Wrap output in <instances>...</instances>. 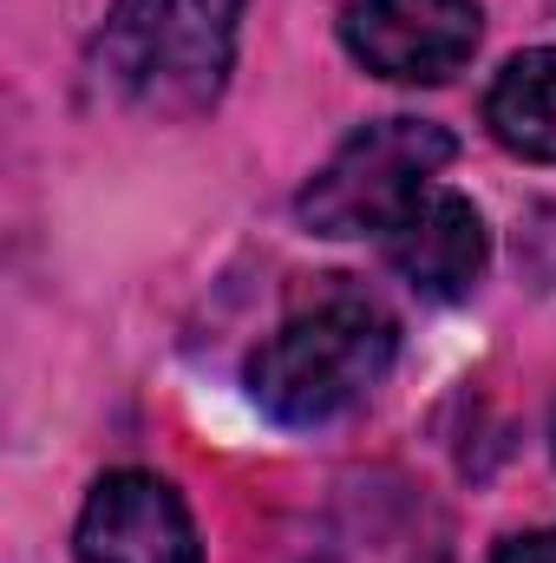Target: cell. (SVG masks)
Instances as JSON below:
<instances>
[{"label": "cell", "instance_id": "cell-1", "mask_svg": "<svg viewBox=\"0 0 556 563\" xmlns=\"http://www.w3.org/2000/svg\"><path fill=\"white\" fill-rule=\"evenodd\" d=\"M249 0H112L92 79L151 119H197L223 99Z\"/></svg>", "mask_w": 556, "mask_h": 563}, {"label": "cell", "instance_id": "cell-2", "mask_svg": "<svg viewBox=\"0 0 556 563\" xmlns=\"http://www.w3.org/2000/svg\"><path fill=\"white\" fill-rule=\"evenodd\" d=\"M400 354V328L367 295H334L281 321L249 354V394L281 426H327L360 407Z\"/></svg>", "mask_w": 556, "mask_h": 563}, {"label": "cell", "instance_id": "cell-3", "mask_svg": "<svg viewBox=\"0 0 556 563\" xmlns=\"http://www.w3.org/2000/svg\"><path fill=\"white\" fill-rule=\"evenodd\" d=\"M452 157L458 144L432 119H374L301 184L294 217L314 236H387Z\"/></svg>", "mask_w": 556, "mask_h": 563}, {"label": "cell", "instance_id": "cell-4", "mask_svg": "<svg viewBox=\"0 0 556 563\" xmlns=\"http://www.w3.org/2000/svg\"><path fill=\"white\" fill-rule=\"evenodd\" d=\"M485 40L478 0H354L341 13V46L400 86H445Z\"/></svg>", "mask_w": 556, "mask_h": 563}, {"label": "cell", "instance_id": "cell-5", "mask_svg": "<svg viewBox=\"0 0 556 563\" xmlns=\"http://www.w3.org/2000/svg\"><path fill=\"white\" fill-rule=\"evenodd\" d=\"M79 563H197V525L157 472H105L73 531Z\"/></svg>", "mask_w": 556, "mask_h": 563}, {"label": "cell", "instance_id": "cell-6", "mask_svg": "<svg viewBox=\"0 0 556 563\" xmlns=\"http://www.w3.org/2000/svg\"><path fill=\"white\" fill-rule=\"evenodd\" d=\"M387 263L425 301H458V295L478 288L485 263H491V230L471 210V197L432 184V190H419L413 203H407V217L387 230Z\"/></svg>", "mask_w": 556, "mask_h": 563}, {"label": "cell", "instance_id": "cell-7", "mask_svg": "<svg viewBox=\"0 0 556 563\" xmlns=\"http://www.w3.org/2000/svg\"><path fill=\"white\" fill-rule=\"evenodd\" d=\"M491 139L531 164H556V46H531L504 59V73L485 92Z\"/></svg>", "mask_w": 556, "mask_h": 563}, {"label": "cell", "instance_id": "cell-8", "mask_svg": "<svg viewBox=\"0 0 556 563\" xmlns=\"http://www.w3.org/2000/svg\"><path fill=\"white\" fill-rule=\"evenodd\" d=\"M491 563H556V531H524V538H504Z\"/></svg>", "mask_w": 556, "mask_h": 563}, {"label": "cell", "instance_id": "cell-9", "mask_svg": "<svg viewBox=\"0 0 556 563\" xmlns=\"http://www.w3.org/2000/svg\"><path fill=\"white\" fill-rule=\"evenodd\" d=\"M551 452H556V413H551Z\"/></svg>", "mask_w": 556, "mask_h": 563}]
</instances>
